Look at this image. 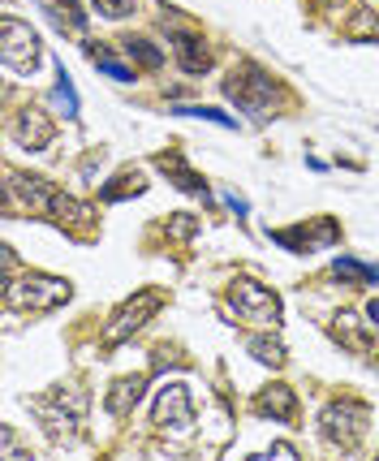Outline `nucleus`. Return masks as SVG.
Here are the masks:
<instances>
[{
	"instance_id": "nucleus-1",
	"label": "nucleus",
	"mask_w": 379,
	"mask_h": 461,
	"mask_svg": "<svg viewBox=\"0 0 379 461\" xmlns=\"http://www.w3.org/2000/svg\"><path fill=\"white\" fill-rule=\"evenodd\" d=\"M69 281L60 276H43V272H26V276H9L5 281V302L14 311H31V315H43V311H57L69 302Z\"/></svg>"
},
{
	"instance_id": "nucleus-2",
	"label": "nucleus",
	"mask_w": 379,
	"mask_h": 461,
	"mask_svg": "<svg viewBox=\"0 0 379 461\" xmlns=\"http://www.w3.org/2000/svg\"><path fill=\"white\" fill-rule=\"evenodd\" d=\"M229 306L246 323H259V328H276L280 323V298L272 289H263L259 281H250V276H238L229 285Z\"/></svg>"
},
{
	"instance_id": "nucleus-3",
	"label": "nucleus",
	"mask_w": 379,
	"mask_h": 461,
	"mask_svg": "<svg viewBox=\"0 0 379 461\" xmlns=\"http://www.w3.org/2000/svg\"><path fill=\"white\" fill-rule=\"evenodd\" d=\"M224 91H229V100H238V108L255 113V117H267V113H272V100H276V82L267 78L259 65L233 69L229 82H224Z\"/></svg>"
},
{
	"instance_id": "nucleus-4",
	"label": "nucleus",
	"mask_w": 379,
	"mask_h": 461,
	"mask_svg": "<svg viewBox=\"0 0 379 461\" xmlns=\"http://www.w3.org/2000/svg\"><path fill=\"white\" fill-rule=\"evenodd\" d=\"M366 405L362 402H332L323 410L320 419V431L328 444H337V448H354L362 440V431H366Z\"/></svg>"
},
{
	"instance_id": "nucleus-5",
	"label": "nucleus",
	"mask_w": 379,
	"mask_h": 461,
	"mask_svg": "<svg viewBox=\"0 0 379 461\" xmlns=\"http://www.w3.org/2000/svg\"><path fill=\"white\" fill-rule=\"evenodd\" d=\"M0 57L14 74H31L40 65V35L18 18H5L0 22Z\"/></svg>"
},
{
	"instance_id": "nucleus-6",
	"label": "nucleus",
	"mask_w": 379,
	"mask_h": 461,
	"mask_svg": "<svg viewBox=\"0 0 379 461\" xmlns=\"http://www.w3.org/2000/svg\"><path fill=\"white\" fill-rule=\"evenodd\" d=\"M160 306H164V289H142V294H134V298L113 315V323L104 328V345H121L125 337H134V332H139L142 323L151 320Z\"/></svg>"
},
{
	"instance_id": "nucleus-7",
	"label": "nucleus",
	"mask_w": 379,
	"mask_h": 461,
	"mask_svg": "<svg viewBox=\"0 0 379 461\" xmlns=\"http://www.w3.org/2000/svg\"><path fill=\"white\" fill-rule=\"evenodd\" d=\"M156 427L173 431V436H190L194 427V405H190V388L185 384H164L160 397H156Z\"/></svg>"
},
{
	"instance_id": "nucleus-8",
	"label": "nucleus",
	"mask_w": 379,
	"mask_h": 461,
	"mask_svg": "<svg viewBox=\"0 0 379 461\" xmlns=\"http://www.w3.org/2000/svg\"><path fill=\"white\" fill-rule=\"evenodd\" d=\"M52 402H57V414H52V405H35V410L48 419L52 440H65V436H74V431H78L82 414H86V393H78V388H57V393H52Z\"/></svg>"
},
{
	"instance_id": "nucleus-9",
	"label": "nucleus",
	"mask_w": 379,
	"mask_h": 461,
	"mask_svg": "<svg viewBox=\"0 0 379 461\" xmlns=\"http://www.w3.org/2000/svg\"><path fill=\"white\" fill-rule=\"evenodd\" d=\"M272 238L280 241V246H289V250H298V255H306L311 246H332V241L340 238V229L332 221H315V229H280V233H272Z\"/></svg>"
},
{
	"instance_id": "nucleus-10",
	"label": "nucleus",
	"mask_w": 379,
	"mask_h": 461,
	"mask_svg": "<svg viewBox=\"0 0 379 461\" xmlns=\"http://www.w3.org/2000/svg\"><path fill=\"white\" fill-rule=\"evenodd\" d=\"M255 410L267 414V419H276V422H293V414H298V397H293L289 384H272V388H263L259 397H255Z\"/></svg>"
},
{
	"instance_id": "nucleus-11",
	"label": "nucleus",
	"mask_w": 379,
	"mask_h": 461,
	"mask_svg": "<svg viewBox=\"0 0 379 461\" xmlns=\"http://www.w3.org/2000/svg\"><path fill=\"white\" fill-rule=\"evenodd\" d=\"M14 139L26 147V151H43L48 142H52V121L35 113V108H26L18 121H14Z\"/></svg>"
},
{
	"instance_id": "nucleus-12",
	"label": "nucleus",
	"mask_w": 379,
	"mask_h": 461,
	"mask_svg": "<svg viewBox=\"0 0 379 461\" xmlns=\"http://www.w3.org/2000/svg\"><path fill=\"white\" fill-rule=\"evenodd\" d=\"M142 388H147V375H130V380L113 384V393H108V414H117V419H125L134 405L142 402Z\"/></svg>"
},
{
	"instance_id": "nucleus-13",
	"label": "nucleus",
	"mask_w": 379,
	"mask_h": 461,
	"mask_svg": "<svg viewBox=\"0 0 379 461\" xmlns=\"http://www.w3.org/2000/svg\"><path fill=\"white\" fill-rule=\"evenodd\" d=\"M173 52H177V60L190 69V74H203V69L212 65V52H207L203 40L190 35V31H177V35H173Z\"/></svg>"
},
{
	"instance_id": "nucleus-14",
	"label": "nucleus",
	"mask_w": 379,
	"mask_h": 461,
	"mask_svg": "<svg viewBox=\"0 0 379 461\" xmlns=\"http://www.w3.org/2000/svg\"><path fill=\"white\" fill-rule=\"evenodd\" d=\"M164 168V173H173V177H177V185L181 190H190V194H207V181L199 177V173H194V168H190V164L181 160L177 151H168V156H160V160H156Z\"/></svg>"
},
{
	"instance_id": "nucleus-15",
	"label": "nucleus",
	"mask_w": 379,
	"mask_h": 461,
	"mask_svg": "<svg viewBox=\"0 0 379 461\" xmlns=\"http://www.w3.org/2000/svg\"><path fill=\"white\" fill-rule=\"evenodd\" d=\"M332 272H337L340 281L379 285V267H371V263H358V259H337V263H332Z\"/></svg>"
},
{
	"instance_id": "nucleus-16",
	"label": "nucleus",
	"mask_w": 379,
	"mask_h": 461,
	"mask_svg": "<svg viewBox=\"0 0 379 461\" xmlns=\"http://www.w3.org/2000/svg\"><path fill=\"white\" fill-rule=\"evenodd\" d=\"M142 190H147V181H142V173H121L117 185H104V203L130 199V194H142Z\"/></svg>"
},
{
	"instance_id": "nucleus-17",
	"label": "nucleus",
	"mask_w": 379,
	"mask_h": 461,
	"mask_svg": "<svg viewBox=\"0 0 379 461\" xmlns=\"http://www.w3.org/2000/svg\"><path fill=\"white\" fill-rule=\"evenodd\" d=\"M91 60L100 65V69H104V74H108V78H117V82H130V78H134V69H130L125 60H117V57H113L108 48H95V52H91Z\"/></svg>"
},
{
	"instance_id": "nucleus-18",
	"label": "nucleus",
	"mask_w": 379,
	"mask_h": 461,
	"mask_svg": "<svg viewBox=\"0 0 379 461\" xmlns=\"http://www.w3.org/2000/svg\"><path fill=\"white\" fill-rule=\"evenodd\" d=\"M250 354L267 366H284V345L272 341V337H250Z\"/></svg>"
},
{
	"instance_id": "nucleus-19",
	"label": "nucleus",
	"mask_w": 379,
	"mask_h": 461,
	"mask_svg": "<svg viewBox=\"0 0 379 461\" xmlns=\"http://www.w3.org/2000/svg\"><path fill=\"white\" fill-rule=\"evenodd\" d=\"M57 100L65 104V117H78V95H74V82L65 74V65L57 69Z\"/></svg>"
},
{
	"instance_id": "nucleus-20",
	"label": "nucleus",
	"mask_w": 379,
	"mask_h": 461,
	"mask_svg": "<svg viewBox=\"0 0 379 461\" xmlns=\"http://www.w3.org/2000/svg\"><path fill=\"white\" fill-rule=\"evenodd\" d=\"M95 5V14H104V18H125V14H134V0H91Z\"/></svg>"
},
{
	"instance_id": "nucleus-21",
	"label": "nucleus",
	"mask_w": 379,
	"mask_h": 461,
	"mask_svg": "<svg viewBox=\"0 0 379 461\" xmlns=\"http://www.w3.org/2000/svg\"><path fill=\"white\" fill-rule=\"evenodd\" d=\"M125 52H130V57H139L142 65H151V69L160 65V52H156V48H147L142 40H125Z\"/></svg>"
},
{
	"instance_id": "nucleus-22",
	"label": "nucleus",
	"mask_w": 379,
	"mask_h": 461,
	"mask_svg": "<svg viewBox=\"0 0 379 461\" xmlns=\"http://www.w3.org/2000/svg\"><path fill=\"white\" fill-rule=\"evenodd\" d=\"M177 113H185V117H203V121H216V125H233V117H224V113H216V108H177Z\"/></svg>"
},
{
	"instance_id": "nucleus-23",
	"label": "nucleus",
	"mask_w": 379,
	"mask_h": 461,
	"mask_svg": "<svg viewBox=\"0 0 379 461\" xmlns=\"http://www.w3.org/2000/svg\"><path fill=\"white\" fill-rule=\"evenodd\" d=\"M224 199H229V207H233L238 216H246V199H238V194H224Z\"/></svg>"
},
{
	"instance_id": "nucleus-24",
	"label": "nucleus",
	"mask_w": 379,
	"mask_h": 461,
	"mask_svg": "<svg viewBox=\"0 0 379 461\" xmlns=\"http://www.w3.org/2000/svg\"><path fill=\"white\" fill-rule=\"evenodd\" d=\"M272 457H293V444H272Z\"/></svg>"
},
{
	"instance_id": "nucleus-25",
	"label": "nucleus",
	"mask_w": 379,
	"mask_h": 461,
	"mask_svg": "<svg viewBox=\"0 0 379 461\" xmlns=\"http://www.w3.org/2000/svg\"><path fill=\"white\" fill-rule=\"evenodd\" d=\"M366 315H371V323H375V328H379V298L371 302V311H366Z\"/></svg>"
},
{
	"instance_id": "nucleus-26",
	"label": "nucleus",
	"mask_w": 379,
	"mask_h": 461,
	"mask_svg": "<svg viewBox=\"0 0 379 461\" xmlns=\"http://www.w3.org/2000/svg\"><path fill=\"white\" fill-rule=\"evenodd\" d=\"M375 5H379V0H375Z\"/></svg>"
}]
</instances>
